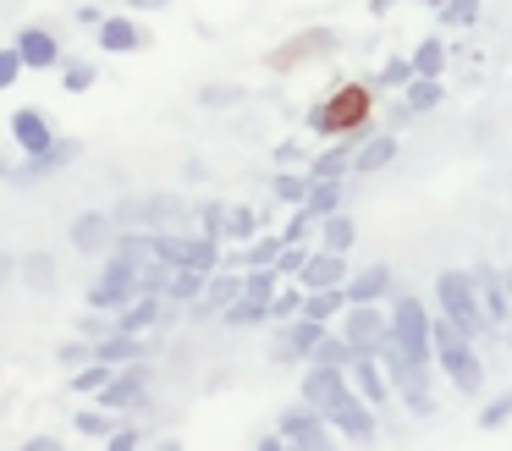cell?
<instances>
[{
  "label": "cell",
  "mask_w": 512,
  "mask_h": 451,
  "mask_svg": "<svg viewBox=\"0 0 512 451\" xmlns=\"http://www.w3.org/2000/svg\"><path fill=\"white\" fill-rule=\"evenodd\" d=\"M309 50H336V39H331V33H303V39H292V44H281V50H270V66H276V72H287V66H303V61H314Z\"/></svg>",
  "instance_id": "cell-25"
},
{
  "label": "cell",
  "mask_w": 512,
  "mask_h": 451,
  "mask_svg": "<svg viewBox=\"0 0 512 451\" xmlns=\"http://www.w3.org/2000/svg\"><path fill=\"white\" fill-rule=\"evenodd\" d=\"M402 402H408V413H413V418H430V413H435V396H430V391H408Z\"/></svg>",
  "instance_id": "cell-50"
},
{
  "label": "cell",
  "mask_w": 512,
  "mask_h": 451,
  "mask_svg": "<svg viewBox=\"0 0 512 451\" xmlns=\"http://www.w3.org/2000/svg\"><path fill=\"white\" fill-rule=\"evenodd\" d=\"M226 237H232V242H254L259 237V209H248V204L226 209Z\"/></svg>",
  "instance_id": "cell-36"
},
{
  "label": "cell",
  "mask_w": 512,
  "mask_h": 451,
  "mask_svg": "<svg viewBox=\"0 0 512 451\" xmlns=\"http://www.w3.org/2000/svg\"><path fill=\"white\" fill-rule=\"evenodd\" d=\"M309 182H314L309 171H298V165H281V171H276V182H270V193H276L281 204H292V209H298L303 198H309Z\"/></svg>",
  "instance_id": "cell-33"
},
{
  "label": "cell",
  "mask_w": 512,
  "mask_h": 451,
  "mask_svg": "<svg viewBox=\"0 0 512 451\" xmlns=\"http://www.w3.org/2000/svg\"><path fill=\"white\" fill-rule=\"evenodd\" d=\"M353 358H358V352H353V341H347L342 330H325V336H320V347L309 352V363H331V369H347Z\"/></svg>",
  "instance_id": "cell-34"
},
{
  "label": "cell",
  "mask_w": 512,
  "mask_h": 451,
  "mask_svg": "<svg viewBox=\"0 0 512 451\" xmlns=\"http://www.w3.org/2000/svg\"><path fill=\"white\" fill-rule=\"evenodd\" d=\"M303 204H309L314 215H336V209L347 204V182H342V176H314Z\"/></svg>",
  "instance_id": "cell-27"
},
{
  "label": "cell",
  "mask_w": 512,
  "mask_h": 451,
  "mask_svg": "<svg viewBox=\"0 0 512 451\" xmlns=\"http://www.w3.org/2000/svg\"><path fill=\"white\" fill-rule=\"evenodd\" d=\"M507 292H512V264H507Z\"/></svg>",
  "instance_id": "cell-55"
},
{
  "label": "cell",
  "mask_w": 512,
  "mask_h": 451,
  "mask_svg": "<svg viewBox=\"0 0 512 451\" xmlns=\"http://www.w3.org/2000/svg\"><path fill=\"white\" fill-rule=\"evenodd\" d=\"M23 50H17V44H0V94H6V88L17 83V77H23Z\"/></svg>",
  "instance_id": "cell-43"
},
{
  "label": "cell",
  "mask_w": 512,
  "mask_h": 451,
  "mask_svg": "<svg viewBox=\"0 0 512 451\" xmlns=\"http://www.w3.org/2000/svg\"><path fill=\"white\" fill-rule=\"evenodd\" d=\"M512 418V391H501V396H490L485 402V413H479V429H501Z\"/></svg>",
  "instance_id": "cell-44"
},
{
  "label": "cell",
  "mask_w": 512,
  "mask_h": 451,
  "mask_svg": "<svg viewBox=\"0 0 512 451\" xmlns=\"http://www.w3.org/2000/svg\"><path fill=\"white\" fill-rule=\"evenodd\" d=\"M237 292H243V275H237L232 264H221V270H215L210 281H204V297H193V303L182 308V314H188L193 325H204V319H221V308L232 303Z\"/></svg>",
  "instance_id": "cell-13"
},
{
  "label": "cell",
  "mask_w": 512,
  "mask_h": 451,
  "mask_svg": "<svg viewBox=\"0 0 512 451\" xmlns=\"http://www.w3.org/2000/svg\"><path fill=\"white\" fill-rule=\"evenodd\" d=\"M276 429H281V440H292V446H309V451H325V446L336 440V424L320 413V407H309V402H303V407H287Z\"/></svg>",
  "instance_id": "cell-10"
},
{
  "label": "cell",
  "mask_w": 512,
  "mask_h": 451,
  "mask_svg": "<svg viewBox=\"0 0 512 451\" xmlns=\"http://www.w3.org/2000/svg\"><path fill=\"white\" fill-rule=\"evenodd\" d=\"M67 242H72V253L105 259V253L116 248V220H111V209H83V215H72Z\"/></svg>",
  "instance_id": "cell-11"
},
{
  "label": "cell",
  "mask_w": 512,
  "mask_h": 451,
  "mask_svg": "<svg viewBox=\"0 0 512 451\" xmlns=\"http://www.w3.org/2000/svg\"><path fill=\"white\" fill-rule=\"evenodd\" d=\"M430 336H435V369H441L463 396H479V391H485V358L474 352V341H468L463 330L452 325V319H435Z\"/></svg>",
  "instance_id": "cell-1"
},
{
  "label": "cell",
  "mask_w": 512,
  "mask_h": 451,
  "mask_svg": "<svg viewBox=\"0 0 512 451\" xmlns=\"http://www.w3.org/2000/svg\"><path fill=\"white\" fill-rule=\"evenodd\" d=\"M347 385H353V380H347V369H331V363H309V369H303V385H298V391H303V402H309V407H320V413H325V407H331L336 396L347 391Z\"/></svg>",
  "instance_id": "cell-15"
},
{
  "label": "cell",
  "mask_w": 512,
  "mask_h": 451,
  "mask_svg": "<svg viewBox=\"0 0 512 451\" xmlns=\"http://www.w3.org/2000/svg\"><path fill=\"white\" fill-rule=\"evenodd\" d=\"M116 429V413L105 407V413H78V435H94V440H105Z\"/></svg>",
  "instance_id": "cell-47"
},
{
  "label": "cell",
  "mask_w": 512,
  "mask_h": 451,
  "mask_svg": "<svg viewBox=\"0 0 512 451\" xmlns=\"http://www.w3.org/2000/svg\"><path fill=\"white\" fill-rule=\"evenodd\" d=\"M424 6H430V11H441V6H446V0H424Z\"/></svg>",
  "instance_id": "cell-54"
},
{
  "label": "cell",
  "mask_w": 512,
  "mask_h": 451,
  "mask_svg": "<svg viewBox=\"0 0 512 451\" xmlns=\"http://www.w3.org/2000/svg\"><path fill=\"white\" fill-rule=\"evenodd\" d=\"M138 270H144V264L122 259V253H105L100 275H94V286H89V308H100V314H122V308L138 297Z\"/></svg>",
  "instance_id": "cell-3"
},
{
  "label": "cell",
  "mask_w": 512,
  "mask_h": 451,
  "mask_svg": "<svg viewBox=\"0 0 512 451\" xmlns=\"http://www.w3.org/2000/svg\"><path fill=\"white\" fill-rule=\"evenodd\" d=\"M408 61H413V77H441V72H446V61H452V50H446L441 33H430V39L413 44Z\"/></svg>",
  "instance_id": "cell-26"
},
{
  "label": "cell",
  "mask_w": 512,
  "mask_h": 451,
  "mask_svg": "<svg viewBox=\"0 0 512 451\" xmlns=\"http://www.w3.org/2000/svg\"><path fill=\"white\" fill-rule=\"evenodd\" d=\"M430 325H435V319L424 314V297L402 292L397 303H391V336H397L402 347L413 352V358H424V363H435V336H430Z\"/></svg>",
  "instance_id": "cell-6"
},
{
  "label": "cell",
  "mask_w": 512,
  "mask_h": 451,
  "mask_svg": "<svg viewBox=\"0 0 512 451\" xmlns=\"http://www.w3.org/2000/svg\"><path fill=\"white\" fill-rule=\"evenodd\" d=\"M89 358H94L89 341H61V352H56V363H67V369H83Z\"/></svg>",
  "instance_id": "cell-48"
},
{
  "label": "cell",
  "mask_w": 512,
  "mask_h": 451,
  "mask_svg": "<svg viewBox=\"0 0 512 451\" xmlns=\"http://www.w3.org/2000/svg\"><path fill=\"white\" fill-rule=\"evenodd\" d=\"M17 281H28V292H56L61 286V270H56V253H45V248H34V253H23V270H17Z\"/></svg>",
  "instance_id": "cell-23"
},
{
  "label": "cell",
  "mask_w": 512,
  "mask_h": 451,
  "mask_svg": "<svg viewBox=\"0 0 512 451\" xmlns=\"http://www.w3.org/2000/svg\"><path fill=\"white\" fill-rule=\"evenodd\" d=\"M479 6H485V0H446V6H441V22H446V28H474V22H479Z\"/></svg>",
  "instance_id": "cell-41"
},
{
  "label": "cell",
  "mask_w": 512,
  "mask_h": 451,
  "mask_svg": "<svg viewBox=\"0 0 512 451\" xmlns=\"http://www.w3.org/2000/svg\"><path fill=\"white\" fill-rule=\"evenodd\" d=\"M325 418L336 424V435H342V440H358V446H369V440L380 435V407H375V402H364V396H358L353 385H347V391L336 396L331 407H325Z\"/></svg>",
  "instance_id": "cell-7"
},
{
  "label": "cell",
  "mask_w": 512,
  "mask_h": 451,
  "mask_svg": "<svg viewBox=\"0 0 512 451\" xmlns=\"http://www.w3.org/2000/svg\"><path fill=\"white\" fill-rule=\"evenodd\" d=\"M94 358H105V363H138V358H149V341L144 336H133V330H111V336H100L94 341Z\"/></svg>",
  "instance_id": "cell-21"
},
{
  "label": "cell",
  "mask_w": 512,
  "mask_h": 451,
  "mask_svg": "<svg viewBox=\"0 0 512 451\" xmlns=\"http://www.w3.org/2000/svg\"><path fill=\"white\" fill-rule=\"evenodd\" d=\"M408 77H413V61H408V55H391V61L380 66V88H408Z\"/></svg>",
  "instance_id": "cell-46"
},
{
  "label": "cell",
  "mask_w": 512,
  "mask_h": 451,
  "mask_svg": "<svg viewBox=\"0 0 512 451\" xmlns=\"http://www.w3.org/2000/svg\"><path fill=\"white\" fill-rule=\"evenodd\" d=\"M78 154H83L78 138H56L45 154H23V160L6 171V187H23V193H28V187H39V182H56V176L78 160Z\"/></svg>",
  "instance_id": "cell-5"
},
{
  "label": "cell",
  "mask_w": 512,
  "mask_h": 451,
  "mask_svg": "<svg viewBox=\"0 0 512 451\" xmlns=\"http://www.w3.org/2000/svg\"><path fill=\"white\" fill-rule=\"evenodd\" d=\"M303 281H281V292L270 297V319H298L303 314Z\"/></svg>",
  "instance_id": "cell-37"
},
{
  "label": "cell",
  "mask_w": 512,
  "mask_h": 451,
  "mask_svg": "<svg viewBox=\"0 0 512 451\" xmlns=\"http://www.w3.org/2000/svg\"><path fill=\"white\" fill-rule=\"evenodd\" d=\"M391 286H397V270L386 259H375L347 275V303H380V297H391Z\"/></svg>",
  "instance_id": "cell-16"
},
{
  "label": "cell",
  "mask_w": 512,
  "mask_h": 451,
  "mask_svg": "<svg viewBox=\"0 0 512 451\" xmlns=\"http://www.w3.org/2000/svg\"><path fill=\"white\" fill-rule=\"evenodd\" d=\"M138 440H144V435H138L133 424H122V429H111V435H105V446H111V451H133Z\"/></svg>",
  "instance_id": "cell-49"
},
{
  "label": "cell",
  "mask_w": 512,
  "mask_h": 451,
  "mask_svg": "<svg viewBox=\"0 0 512 451\" xmlns=\"http://www.w3.org/2000/svg\"><path fill=\"white\" fill-rule=\"evenodd\" d=\"M237 99H248L237 83H204V88H199V105H210V110H221V105H237Z\"/></svg>",
  "instance_id": "cell-42"
},
{
  "label": "cell",
  "mask_w": 512,
  "mask_h": 451,
  "mask_svg": "<svg viewBox=\"0 0 512 451\" xmlns=\"http://www.w3.org/2000/svg\"><path fill=\"white\" fill-rule=\"evenodd\" d=\"M100 407H111V413H144V407H149V358L122 363V369L105 380Z\"/></svg>",
  "instance_id": "cell-8"
},
{
  "label": "cell",
  "mask_w": 512,
  "mask_h": 451,
  "mask_svg": "<svg viewBox=\"0 0 512 451\" xmlns=\"http://www.w3.org/2000/svg\"><path fill=\"white\" fill-rule=\"evenodd\" d=\"M314 226H320V215H314L309 204H298V209L287 215V226H281V242H309Z\"/></svg>",
  "instance_id": "cell-40"
},
{
  "label": "cell",
  "mask_w": 512,
  "mask_h": 451,
  "mask_svg": "<svg viewBox=\"0 0 512 451\" xmlns=\"http://www.w3.org/2000/svg\"><path fill=\"white\" fill-rule=\"evenodd\" d=\"M353 154H358L353 132H336V143H325V149L309 160V176H347L353 171Z\"/></svg>",
  "instance_id": "cell-22"
},
{
  "label": "cell",
  "mask_w": 512,
  "mask_h": 451,
  "mask_svg": "<svg viewBox=\"0 0 512 451\" xmlns=\"http://www.w3.org/2000/svg\"><path fill=\"white\" fill-rule=\"evenodd\" d=\"M276 165H303V149H298V143H281V149H276Z\"/></svg>",
  "instance_id": "cell-53"
},
{
  "label": "cell",
  "mask_w": 512,
  "mask_h": 451,
  "mask_svg": "<svg viewBox=\"0 0 512 451\" xmlns=\"http://www.w3.org/2000/svg\"><path fill=\"white\" fill-rule=\"evenodd\" d=\"M369 110H375L369 88L347 83V88H336L331 99H320V105L309 110V127L314 132H353V127H364V121H369Z\"/></svg>",
  "instance_id": "cell-4"
},
{
  "label": "cell",
  "mask_w": 512,
  "mask_h": 451,
  "mask_svg": "<svg viewBox=\"0 0 512 451\" xmlns=\"http://www.w3.org/2000/svg\"><path fill=\"white\" fill-rule=\"evenodd\" d=\"M111 374H116V363H105V358H89L83 369H72V391H78V396H100Z\"/></svg>",
  "instance_id": "cell-35"
},
{
  "label": "cell",
  "mask_w": 512,
  "mask_h": 451,
  "mask_svg": "<svg viewBox=\"0 0 512 451\" xmlns=\"http://www.w3.org/2000/svg\"><path fill=\"white\" fill-rule=\"evenodd\" d=\"M353 237H358V226H353V215H347V209H336V215H320V248L347 253V248H353Z\"/></svg>",
  "instance_id": "cell-32"
},
{
  "label": "cell",
  "mask_w": 512,
  "mask_h": 451,
  "mask_svg": "<svg viewBox=\"0 0 512 451\" xmlns=\"http://www.w3.org/2000/svg\"><path fill=\"white\" fill-rule=\"evenodd\" d=\"M17 50H23V61L34 66V72H50V66L67 61V55H61V39L50 28H23L17 33Z\"/></svg>",
  "instance_id": "cell-20"
},
{
  "label": "cell",
  "mask_w": 512,
  "mask_h": 451,
  "mask_svg": "<svg viewBox=\"0 0 512 451\" xmlns=\"http://www.w3.org/2000/svg\"><path fill=\"white\" fill-rule=\"evenodd\" d=\"M17 270H23V259H17V253H0V286L17 281Z\"/></svg>",
  "instance_id": "cell-51"
},
{
  "label": "cell",
  "mask_w": 512,
  "mask_h": 451,
  "mask_svg": "<svg viewBox=\"0 0 512 451\" xmlns=\"http://www.w3.org/2000/svg\"><path fill=\"white\" fill-rule=\"evenodd\" d=\"M56 138H61V132L50 127V121L39 116V110H28V105H23V110H12V143H17V154H45Z\"/></svg>",
  "instance_id": "cell-18"
},
{
  "label": "cell",
  "mask_w": 512,
  "mask_h": 451,
  "mask_svg": "<svg viewBox=\"0 0 512 451\" xmlns=\"http://www.w3.org/2000/svg\"><path fill=\"white\" fill-rule=\"evenodd\" d=\"M270 319V303H259V297H248V292H237L232 303L221 308V325H232V330H248V325H265Z\"/></svg>",
  "instance_id": "cell-28"
},
{
  "label": "cell",
  "mask_w": 512,
  "mask_h": 451,
  "mask_svg": "<svg viewBox=\"0 0 512 451\" xmlns=\"http://www.w3.org/2000/svg\"><path fill=\"white\" fill-rule=\"evenodd\" d=\"M94 61H78V55H72V61H61V88H67V94H89L94 88Z\"/></svg>",
  "instance_id": "cell-38"
},
{
  "label": "cell",
  "mask_w": 512,
  "mask_h": 451,
  "mask_svg": "<svg viewBox=\"0 0 512 451\" xmlns=\"http://www.w3.org/2000/svg\"><path fill=\"white\" fill-rule=\"evenodd\" d=\"M347 275H353L347 253L320 248V253H309V264L298 270V281H303V292H320V286H347Z\"/></svg>",
  "instance_id": "cell-17"
},
{
  "label": "cell",
  "mask_w": 512,
  "mask_h": 451,
  "mask_svg": "<svg viewBox=\"0 0 512 451\" xmlns=\"http://www.w3.org/2000/svg\"><path fill=\"white\" fill-rule=\"evenodd\" d=\"M226 209H232V204H221V198H210V204H199V209H193V220H199V231H204V237H215V242L226 237Z\"/></svg>",
  "instance_id": "cell-39"
},
{
  "label": "cell",
  "mask_w": 512,
  "mask_h": 451,
  "mask_svg": "<svg viewBox=\"0 0 512 451\" xmlns=\"http://www.w3.org/2000/svg\"><path fill=\"white\" fill-rule=\"evenodd\" d=\"M94 33H100V50H105V55H133V50H144V28H138L133 17H122V11H105Z\"/></svg>",
  "instance_id": "cell-19"
},
{
  "label": "cell",
  "mask_w": 512,
  "mask_h": 451,
  "mask_svg": "<svg viewBox=\"0 0 512 451\" xmlns=\"http://www.w3.org/2000/svg\"><path fill=\"white\" fill-rule=\"evenodd\" d=\"M435 303H441V319H452L468 341H479L490 330V314L479 303V286L468 270H435Z\"/></svg>",
  "instance_id": "cell-2"
},
{
  "label": "cell",
  "mask_w": 512,
  "mask_h": 451,
  "mask_svg": "<svg viewBox=\"0 0 512 451\" xmlns=\"http://www.w3.org/2000/svg\"><path fill=\"white\" fill-rule=\"evenodd\" d=\"M325 330H331V325H320V319H309V314L281 319V336H276V347H270V358H276V363H309V352L320 347Z\"/></svg>",
  "instance_id": "cell-12"
},
{
  "label": "cell",
  "mask_w": 512,
  "mask_h": 451,
  "mask_svg": "<svg viewBox=\"0 0 512 451\" xmlns=\"http://www.w3.org/2000/svg\"><path fill=\"white\" fill-rule=\"evenodd\" d=\"M204 281H210V275H204V270H193V264H171L166 297H171V303H182V308H188L193 297H204Z\"/></svg>",
  "instance_id": "cell-30"
},
{
  "label": "cell",
  "mask_w": 512,
  "mask_h": 451,
  "mask_svg": "<svg viewBox=\"0 0 512 451\" xmlns=\"http://www.w3.org/2000/svg\"><path fill=\"white\" fill-rule=\"evenodd\" d=\"M336 330L353 341V352H380V341H386V330H391V314H380V303H347L342 319H336Z\"/></svg>",
  "instance_id": "cell-9"
},
{
  "label": "cell",
  "mask_w": 512,
  "mask_h": 451,
  "mask_svg": "<svg viewBox=\"0 0 512 451\" xmlns=\"http://www.w3.org/2000/svg\"><path fill=\"white\" fill-rule=\"evenodd\" d=\"M72 17H78V22H83V28H100V17H105V6H78V11H72Z\"/></svg>",
  "instance_id": "cell-52"
},
{
  "label": "cell",
  "mask_w": 512,
  "mask_h": 451,
  "mask_svg": "<svg viewBox=\"0 0 512 451\" xmlns=\"http://www.w3.org/2000/svg\"><path fill=\"white\" fill-rule=\"evenodd\" d=\"M402 99H408V110H413V116H430V110H441L446 88H441V77H408Z\"/></svg>",
  "instance_id": "cell-29"
},
{
  "label": "cell",
  "mask_w": 512,
  "mask_h": 451,
  "mask_svg": "<svg viewBox=\"0 0 512 451\" xmlns=\"http://www.w3.org/2000/svg\"><path fill=\"white\" fill-rule=\"evenodd\" d=\"M342 308H347V286H320V292H309V297H303V314H309V319H320V325L342 319Z\"/></svg>",
  "instance_id": "cell-31"
},
{
  "label": "cell",
  "mask_w": 512,
  "mask_h": 451,
  "mask_svg": "<svg viewBox=\"0 0 512 451\" xmlns=\"http://www.w3.org/2000/svg\"><path fill=\"white\" fill-rule=\"evenodd\" d=\"M397 149H402V143L391 138V132H380V138H364V143H358V154H353V171H358V176L386 171V165L397 160Z\"/></svg>",
  "instance_id": "cell-24"
},
{
  "label": "cell",
  "mask_w": 512,
  "mask_h": 451,
  "mask_svg": "<svg viewBox=\"0 0 512 451\" xmlns=\"http://www.w3.org/2000/svg\"><path fill=\"white\" fill-rule=\"evenodd\" d=\"M303 264H309V248H303V242H287V248L276 253V270L287 275V281H298V270Z\"/></svg>",
  "instance_id": "cell-45"
},
{
  "label": "cell",
  "mask_w": 512,
  "mask_h": 451,
  "mask_svg": "<svg viewBox=\"0 0 512 451\" xmlns=\"http://www.w3.org/2000/svg\"><path fill=\"white\" fill-rule=\"evenodd\" d=\"M474 286H479V303H485L490 314V330H501L512 319V292H507V270H496V264H474Z\"/></svg>",
  "instance_id": "cell-14"
}]
</instances>
